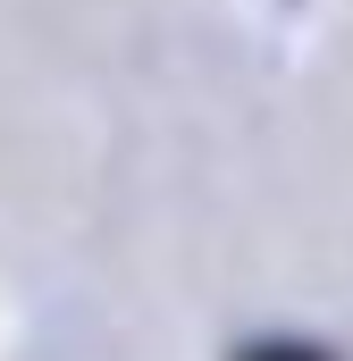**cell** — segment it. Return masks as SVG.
I'll use <instances>...</instances> for the list:
<instances>
[{"label":"cell","instance_id":"cell-1","mask_svg":"<svg viewBox=\"0 0 353 361\" xmlns=\"http://www.w3.org/2000/svg\"><path fill=\"white\" fill-rule=\"evenodd\" d=\"M244 361H328V353H311V345H286V336H277V345H253Z\"/></svg>","mask_w":353,"mask_h":361}]
</instances>
